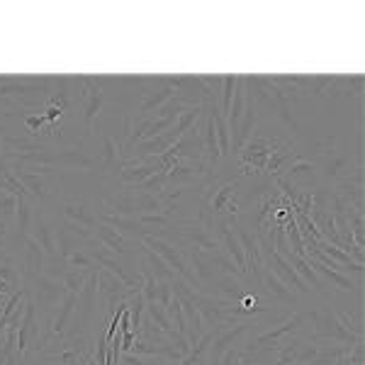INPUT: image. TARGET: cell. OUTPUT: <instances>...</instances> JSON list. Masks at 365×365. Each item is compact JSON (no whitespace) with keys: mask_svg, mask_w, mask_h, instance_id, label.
Wrapping results in <instances>:
<instances>
[{"mask_svg":"<svg viewBox=\"0 0 365 365\" xmlns=\"http://www.w3.org/2000/svg\"><path fill=\"white\" fill-rule=\"evenodd\" d=\"M336 312V317H339V322L344 324L346 329L353 334L356 339H363V304L358 302V307H339V309H334Z\"/></svg>","mask_w":365,"mask_h":365,"instance_id":"cell-24","label":"cell"},{"mask_svg":"<svg viewBox=\"0 0 365 365\" xmlns=\"http://www.w3.org/2000/svg\"><path fill=\"white\" fill-rule=\"evenodd\" d=\"M29 297H32V302L37 304V309L42 307L44 312H51L54 307L63 302V297H66V287H63L61 280H51L46 278V275H34V278H29L25 282Z\"/></svg>","mask_w":365,"mask_h":365,"instance_id":"cell-4","label":"cell"},{"mask_svg":"<svg viewBox=\"0 0 365 365\" xmlns=\"http://www.w3.org/2000/svg\"><path fill=\"white\" fill-rule=\"evenodd\" d=\"M139 249H141V261L146 263V268L151 270V275L156 278V282H173L175 273L166 266V263L161 261V258L156 256L154 251L146 249V246H141V244H139Z\"/></svg>","mask_w":365,"mask_h":365,"instance_id":"cell-23","label":"cell"},{"mask_svg":"<svg viewBox=\"0 0 365 365\" xmlns=\"http://www.w3.org/2000/svg\"><path fill=\"white\" fill-rule=\"evenodd\" d=\"M361 166L356 163V158L351 156V151L346 149H339L329 156H322L314 161V168H317V175H319V182H341L346 180L349 175L353 173V168Z\"/></svg>","mask_w":365,"mask_h":365,"instance_id":"cell-5","label":"cell"},{"mask_svg":"<svg viewBox=\"0 0 365 365\" xmlns=\"http://www.w3.org/2000/svg\"><path fill=\"white\" fill-rule=\"evenodd\" d=\"M13 113H10V110H5L3 105H0V120H5V117H10Z\"/></svg>","mask_w":365,"mask_h":365,"instance_id":"cell-34","label":"cell"},{"mask_svg":"<svg viewBox=\"0 0 365 365\" xmlns=\"http://www.w3.org/2000/svg\"><path fill=\"white\" fill-rule=\"evenodd\" d=\"M88 81V93H86V100H83V120H86V127L88 132H96V122L98 117L103 115L105 110V100H108V93H105V86L113 83V78H103V76H86Z\"/></svg>","mask_w":365,"mask_h":365,"instance_id":"cell-6","label":"cell"},{"mask_svg":"<svg viewBox=\"0 0 365 365\" xmlns=\"http://www.w3.org/2000/svg\"><path fill=\"white\" fill-rule=\"evenodd\" d=\"M63 220L73 222V225L83 227V229H88V232L100 225V220L93 215L91 210H88V205H83V202H66L63 205Z\"/></svg>","mask_w":365,"mask_h":365,"instance_id":"cell-22","label":"cell"},{"mask_svg":"<svg viewBox=\"0 0 365 365\" xmlns=\"http://www.w3.org/2000/svg\"><path fill=\"white\" fill-rule=\"evenodd\" d=\"M100 173L117 175L125 168V156H122V141L115 134H105L103 144H100V161L96 163Z\"/></svg>","mask_w":365,"mask_h":365,"instance_id":"cell-11","label":"cell"},{"mask_svg":"<svg viewBox=\"0 0 365 365\" xmlns=\"http://www.w3.org/2000/svg\"><path fill=\"white\" fill-rule=\"evenodd\" d=\"M278 137H268L263 132H253V137L241 146L239 151V170L241 175H261L266 168L268 156L273 154Z\"/></svg>","mask_w":365,"mask_h":365,"instance_id":"cell-1","label":"cell"},{"mask_svg":"<svg viewBox=\"0 0 365 365\" xmlns=\"http://www.w3.org/2000/svg\"><path fill=\"white\" fill-rule=\"evenodd\" d=\"M154 83H158L161 88H154V91H146L144 93V100H141V105L137 108V117H149L154 115L158 108H163V105L168 103L170 98H175V91L170 86H166L161 81V76H156Z\"/></svg>","mask_w":365,"mask_h":365,"instance_id":"cell-15","label":"cell"},{"mask_svg":"<svg viewBox=\"0 0 365 365\" xmlns=\"http://www.w3.org/2000/svg\"><path fill=\"white\" fill-rule=\"evenodd\" d=\"M8 258H10V253L5 251V249H0V263H5V261H8Z\"/></svg>","mask_w":365,"mask_h":365,"instance_id":"cell-33","label":"cell"},{"mask_svg":"<svg viewBox=\"0 0 365 365\" xmlns=\"http://www.w3.org/2000/svg\"><path fill=\"white\" fill-rule=\"evenodd\" d=\"M239 76H222V91H220V113L229 117V110H232V100H234V91H237Z\"/></svg>","mask_w":365,"mask_h":365,"instance_id":"cell-27","label":"cell"},{"mask_svg":"<svg viewBox=\"0 0 365 365\" xmlns=\"http://www.w3.org/2000/svg\"><path fill=\"white\" fill-rule=\"evenodd\" d=\"M17 180L22 182V187L27 190V195L32 200H49L54 195H61V180L56 175H42L32 173V170H22L17 173Z\"/></svg>","mask_w":365,"mask_h":365,"instance_id":"cell-8","label":"cell"},{"mask_svg":"<svg viewBox=\"0 0 365 365\" xmlns=\"http://www.w3.org/2000/svg\"><path fill=\"white\" fill-rule=\"evenodd\" d=\"M96 241L103 249H108L110 253H117V256H132V251H129V244L132 241H127L122 234H117L113 227H108V225H100L96 227Z\"/></svg>","mask_w":365,"mask_h":365,"instance_id":"cell-20","label":"cell"},{"mask_svg":"<svg viewBox=\"0 0 365 365\" xmlns=\"http://www.w3.org/2000/svg\"><path fill=\"white\" fill-rule=\"evenodd\" d=\"M304 261L309 263L312 270H314V273L319 275L322 280H329L334 287H336L339 292H358V295H361V287H363V285H361V282L353 280L351 275L339 273V270H331V268H324V266H319V263H317V261H312L309 256L304 258Z\"/></svg>","mask_w":365,"mask_h":365,"instance_id":"cell-17","label":"cell"},{"mask_svg":"<svg viewBox=\"0 0 365 365\" xmlns=\"http://www.w3.org/2000/svg\"><path fill=\"white\" fill-rule=\"evenodd\" d=\"M170 297H173V290H170V282H158L156 285V302L161 304L163 309L170 304Z\"/></svg>","mask_w":365,"mask_h":365,"instance_id":"cell-32","label":"cell"},{"mask_svg":"<svg viewBox=\"0 0 365 365\" xmlns=\"http://www.w3.org/2000/svg\"><path fill=\"white\" fill-rule=\"evenodd\" d=\"M100 222L113 227L117 234H122L127 241H134V244H139V241L146 237L144 227L137 222V217H122V215H113V212H103V215H100Z\"/></svg>","mask_w":365,"mask_h":365,"instance_id":"cell-14","label":"cell"},{"mask_svg":"<svg viewBox=\"0 0 365 365\" xmlns=\"http://www.w3.org/2000/svg\"><path fill=\"white\" fill-rule=\"evenodd\" d=\"M76 302H78V295H73V292H66L63 302L58 304L56 317H54V319H51V324H49V331H51V334H56V336H66L71 322H73Z\"/></svg>","mask_w":365,"mask_h":365,"instance_id":"cell-21","label":"cell"},{"mask_svg":"<svg viewBox=\"0 0 365 365\" xmlns=\"http://www.w3.org/2000/svg\"><path fill=\"white\" fill-rule=\"evenodd\" d=\"M246 282L244 278H234V275H220V278L215 280V287H212V292L215 295L212 297H217V299H225V302H239L241 297L246 295V292H251V290H246Z\"/></svg>","mask_w":365,"mask_h":365,"instance_id":"cell-18","label":"cell"},{"mask_svg":"<svg viewBox=\"0 0 365 365\" xmlns=\"http://www.w3.org/2000/svg\"><path fill=\"white\" fill-rule=\"evenodd\" d=\"M215 217H237L241 210V182L229 178L210 190V197L202 200Z\"/></svg>","mask_w":365,"mask_h":365,"instance_id":"cell-3","label":"cell"},{"mask_svg":"<svg viewBox=\"0 0 365 365\" xmlns=\"http://www.w3.org/2000/svg\"><path fill=\"white\" fill-rule=\"evenodd\" d=\"M261 290L266 292V295L273 299V302H280V304H292V307H299L295 292L290 290V287H285L282 282L275 278L270 270H263V280H261Z\"/></svg>","mask_w":365,"mask_h":365,"instance_id":"cell-19","label":"cell"},{"mask_svg":"<svg viewBox=\"0 0 365 365\" xmlns=\"http://www.w3.org/2000/svg\"><path fill=\"white\" fill-rule=\"evenodd\" d=\"M22 125H25L29 139L37 141L39 137H49L46 132V120H44V113H27L22 115Z\"/></svg>","mask_w":365,"mask_h":365,"instance_id":"cell-26","label":"cell"},{"mask_svg":"<svg viewBox=\"0 0 365 365\" xmlns=\"http://www.w3.org/2000/svg\"><path fill=\"white\" fill-rule=\"evenodd\" d=\"M263 266H266V270H270V273L278 278L282 285L285 287H290L295 295H309V287L304 285V280L299 278V275L295 273V268L290 266V263L285 261V258L280 256L275 249H268V251H263Z\"/></svg>","mask_w":365,"mask_h":365,"instance_id":"cell-7","label":"cell"},{"mask_svg":"<svg viewBox=\"0 0 365 365\" xmlns=\"http://www.w3.org/2000/svg\"><path fill=\"white\" fill-rule=\"evenodd\" d=\"M17 212V195L8 190H0V222H13Z\"/></svg>","mask_w":365,"mask_h":365,"instance_id":"cell-31","label":"cell"},{"mask_svg":"<svg viewBox=\"0 0 365 365\" xmlns=\"http://www.w3.org/2000/svg\"><path fill=\"white\" fill-rule=\"evenodd\" d=\"M44 263H46L44 251L39 249L37 241L29 237L27 244H25V251H22V280L27 282L29 278H34V275H42Z\"/></svg>","mask_w":365,"mask_h":365,"instance_id":"cell-16","label":"cell"},{"mask_svg":"<svg viewBox=\"0 0 365 365\" xmlns=\"http://www.w3.org/2000/svg\"><path fill=\"white\" fill-rule=\"evenodd\" d=\"M66 266L73 268V270H98L100 266L96 261H93V256L88 253L83 246H81L78 251H73L71 256L66 258Z\"/></svg>","mask_w":365,"mask_h":365,"instance_id":"cell-30","label":"cell"},{"mask_svg":"<svg viewBox=\"0 0 365 365\" xmlns=\"http://www.w3.org/2000/svg\"><path fill=\"white\" fill-rule=\"evenodd\" d=\"M144 314L149 317L151 324H154V327H156L161 334H166V336H170V334H173V324H170L168 314H166V309H163L158 302H149V304H146V312H144Z\"/></svg>","mask_w":365,"mask_h":365,"instance_id":"cell-25","label":"cell"},{"mask_svg":"<svg viewBox=\"0 0 365 365\" xmlns=\"http://www.w3.org/2000/svg\"><path fill=\"white\" fill-rule=\"evenodd\" d=\"M304 327V312L297 309L292 312L290 317H287L285 322H280L275 329H270V331L261 334V336H256L251 341V344L244 346V351H258V349H280L282 344H285L290 336H295V334L302 331Z\"/></svg>","mask_w":365,"mask_h":365,"instance_id":"cell-2","label":"cell"},{"mask_svg":"<svg viewBox=\"0 0 365 365\" xmlns=\"http://www.w3.org/2000/svg\"><path fill=\"white\" fill-rule=\"evenodd\" d=\"M81 246H78V237H73L71 232H66V229H56V251H58V256L66 261V258L71 256L73 251H78Z\"/></svg>","mask_w":365,"mask_h":365,"instance_id":"cell-29","label":"cell"},{"mask_svg":"<svg viewBox=\"0 0 365 365\" xmlns=\"http://www.w3.org/2000/svg\"><path fill=\"white\" fill-rule=\"evenodd\" d=\"M91 273L93 270H73V268H68L66 273H63V287H66V292H73V295H78L81 290L86 287V282L88 278H91Z\"/></svg>","mask_w":365,"mask_h":365,"instance_id":"cell-28","label":"cell"},{"mask_svg":"<svg viewBox=\"0 0 365 365\" xmlns=\"http://www.w3.org/2000/svg\"><path fill=\"white\" fill-rule=\"evenodd\" d=\"M29 237L39 244V249L44 251L46 258H54L58 256L56 251V229L51 227V222L46 220L39 210H34V217H32V229H29Z\"/></svg>","mask_w":365,"mask_h":365,"instance_id":"cell-13","label":"cell"},{"mask_svg":"<svg viewBox=\"0 0 365 365\" xmlns=\"http://www.w3.org/2000/svg\"><path fill=\"white\" fill-rule=\"evenodd\" d=\"M39 336H42V331H39L37 304L32 302V297H27L25 314H22V322H20V327H17V353H20V356L32 353L34 346H37Z\"/></svg>","mask_w":365,"mask_h":365,"instance_id":"cell-9","label":"cell"},{"mask_svg":"<svg viewBox=\"0 0 365 365\" xmlns=\"http://www.w3.org/2000/svg\"><path fill=\"white\" fill-rule=\"evenodd\" d=\"M278 178H282L285 182H292V185L302 187V190H309V192H314L317 187H322L314 161H312V158H304V156H297L295 161L285 168V175H278Z\"/></svg>","mask_w":365,"mask_h":365,"instance_id":"cell-10","label":"cell"},{"mask_svg":"<svg viewBox=\"0 0 365 365\" xmlns=\"http://www.w3.org/2000/svg\"><path fill=\"white\" fill-rule=\"evenodd\" d=\"M54 168H66V170H91L96 168L93 156L83 151V144H73L66 149H54Z\"/></svg>","mask_w":365,"mask_h":365,"instance_id":"cell-12","label":"cell"},{"mask_svg":"<svg viewBox=\"0 0 365 365\" xmlns=\"http://www.w3.org/2000/svg\"><path fill=\"white\" fill-rule=\"evenodd\" d=\"M17 365H25V358H20V361H17Z\"/></svg>","mask_w":365,"mask_h":365,"instance_id":"cell-35","label":"cell"}]
</instances>
